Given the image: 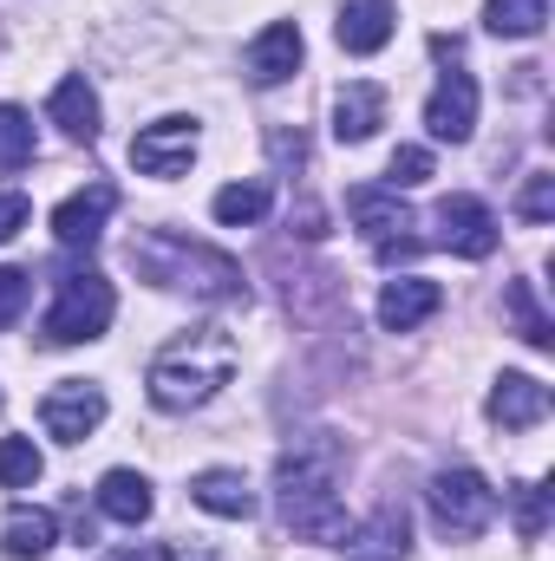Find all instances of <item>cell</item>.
<instances>
[{
  "label": "cell",
  "instance_id": "obj_1",
  "mask_svg": "<svg viewBox=\"0 0 555 561\" xmlns=\"http://www.w3.org/2000/svg\"><path fill=\"white\" fill-rule=\"evenodd\" d=\"M333 483H340V444H294V450H281L275 463L281 529L301 536V542L347 549L353 523H347V503L333 496Z\"/></svg>",
  "mask_w": 555,
  "mask_h": 561
},
{
  "label": "cell",
  "instance_id": "obj_2",
  "mask_svg": "<svg viewBox=\"0 0 555 561\" xmlns=\"http://www.w3.org/2000/svg\"><path fill=\"white\" fill-rule=\"evenodd\" d=\"M132 268H138L150 287H170V294H190V300H249V280H242V262H229L223 249L209 242H190L177 229H144L132 242Z\"/></svg>",
  "mask_w": 555,
  "mask_h": 561
},
{
  "label": "cell",
  "instance_id": "obj_3",
  "mask_svg": "<svg viewBox=\"0 0 555 561\" xmlns=\"http://www.w3.org/2000/svg\"><path fill=\"white\" fill-rule=\"evenodd\" d=\"M236 359H242V353H236V340H229L223 327L177 333V340L150 359V373H144L150 405H157V412H196V405H209V399L229 386Z\"/></svg>",
  "mask_w": 555,
  "mask_h": 561
},
{
  "label": "cell",
  "instance_id": "obj_4",
  "mask_svg": "<svg viewBox=\"0 0 555 561\" xmlns=\"http://www.w3.org/2000/svg\"><path fill=\"white\" fill-rule=\"evenodd\" d=\"M424 510H431L444 542H477L497 523V490L477 470H438L431 490H424Z\"/></svg>",
  "mask_w": 555,
  "mask_h": 561
},
{
  "label": "cell",
  "instance_id": "obj_5",
  "mask_svg": "<svg viewBox=\"0 0 555 561\" xmlns=\"http://www.w3.org/2000/svg\"><path fill=\"white\" fill-rule=\"evenodd\" d=\"M112 313H118V294H112V280L92 275V268H79V275L59 280V300H53V313H46V346H86V340H99L105 327H112Z\"/></svg>",
  "mask_w": 555,
  "mask_h": 561
},
{
  "label": "cell",
  "instance_id": "obj_6",
  "mask_svg": "<svg viewBox=\"0 0 555 561\" xmlns=\"http://www.w3.org/2000/svg\"><path fill=\"white\" fill-rule=\"evenodd\" d=\"M347 216L360 222V236L373 242V255H380L386 268H393V262H412L418 249H424L418 236H406V229H412V209L399 203V190H373V183H360V190L347 196Z\"/></svg>",
  "mask_w": 555,
  "mask_h": 561
},
{
  "label": "cell",
  "instance_id": "obj_7",
  "mask_svg": "<svg viewBox=\"0 0 555 561\" xmlns=\"http://www.w3.org/2000/svg\"><path fill=\"white\" fill-rule=\"evenodd\" d=\"M431 222H438V249H451V255H464V262H484V255H497V242H503V229H497V216H490L484 196H444Z\"/></svg>",
  "mask_w": 555,
  "mask_h": 561
},
{
  "label": "cell",
  "instance_id": "obj_8",
  "mask_svg": "<svg viewBox=\"0 0 555 561\" xmlns=\"http://www.w3.org/2000/svg\"><path fill=\"white\" fill-rule=\"evenodd\" d=\"M39 424H46V437H59V444H86V437L105 424V392H99L92 379H66V386H53V392L39 399Z\"/></svg>",
  "mask_w": 555,
  "mask_h": 561
},
{
  "label": "cell",
  "instance_id": "obj_9",
  "mask_svg": "<svg viewBox=\"0 0 555 561\" xmlns=\"http://www.w3.org/2000/svg\"><path fill=\"white\" fill-rule=\"evenodd\" d=\"M190 157H196V118H157V125H144L132 138V163L144 176H157V183L183 176Z\"/></svg>",
  "mask_w": 555,
  "mask_h": 561
},
{
  "label": "cell",
  "instance_id": "obj_10",
  "mask_svg": "<svg viewBox=\"0 0 555 561\" xmlns=\"http://www.w3.org/2000/svg\"><path fill=\"white\" fill-rule=\"evenodd\" d=\"M112 209H118V190H112V183H86V190H72V196L53 209V236H59V249H92V242L105 236Z\"/></svg>",
  "mask_w": 555,
  "mask_h": 561
},
{
  "label": "cell",
  "instance_id": "obj_11",
  "mask_svg": "<svg viewBox=\"0 0 555 561\" xmlns=\"http://www.w3.org/2000/svg\"><path fill=\"white\" fill-rule=\"evenodd\" d=\"M424 131L438 144H464L477 131V79L471 72H444L438 92L424 99Z\"/></svg>",
  "mask_w": 555,
  "mask_h": 561
},
{
  "label": "cell",
  "instance_id": "obj_12",
  "mask_svg": "<svg viewBox=\"0 0 555 561\" xmlns=\"http://www.w3.org/2000/svg\"><path fill=\"white\" fill-rule=\"evenodd\" d=\"M294 66H301V26H294V20L262 26V33H256V46H249V59H242L249 85H262V92L287 85V79H294Z\"/></svg>",
  "mask_w": 555,
  "mask_h": 561
},
{
  "label": "cell",
  "instance_id": "obj_13",
  "mask_svg": "<svg viewBox=\"0 0 555 561\" xmlns=\"http://www.w3.org/2000/svg\"><path fill=\"white\" fill-rule=\"evenodd\" d=\"M490 424H503V431H530V424L550 419V386L543 379H530V373H503L497 386H490Z\"/></svg>",
  "mask_w": 555,
  "mask_h": 561
},
{
  "label": "cell",
  "instance_id": "obj_14",
  "mask_svg": "<svg viewBox=\"0 0 555 561\" xmlns=\"http://www.w3.org/2000/svg\"><path fill=\"white\" fill-rule=\"evenodd\" d=\"M438 307H444V294H438V280H424V275H399L380 287V327L386 333H412Z\"/></svg>",
  "mask_w": 555,
  "mask_h": 561
},
{
  "label": "cell",
  "instance_id": "obj_15",
  "mask_svg": "<svg viewBox=\"0 0 555 561\" xmlns=\"http://www.w3.org/2000/svg\"><path fill=\"white\" fill-rule=\"evenodd\" d=\"M412 549V523H406V503H380L366 529L347 536V561H406Z\"/></svg>",
  "mask_w": 555,
  "mask_h": 561
},
{
  "label": "cell",
  "instance_id": "obj_16",
  "mask_svg": "<svg viewBox=\"0 0 555 561\" xmlns=\"http://www.w3.org/2000/svg\"><path fill=\"white\" fill-rule=\"evenodd\" d=\"M380 125H386V92L373 79H353L333 92V138L340 144H366Z\"/></svg>",
  "mask_w": 555,
  "mask_h": 561
},
{
  "label": "cell",
  "instance_id": "obj_17",
  "mask_svg": "<svg viewBox=\"0 0 555 561\" xmlns=\"http://www.w3.org/2000/svg\"><path fill=\"white\" fill-rule=\"evenodd\" d=\"M190 503L209 510V516H223V523H249L256 516V490H249L242 470H196L190 477Z\"/></svg>",
  "mask_w": 555,
  "mask_h": 561
},
{
  "label": "cell",
  "instance_id": "obj_18",
  "mask_svg": "<svg viewBox=\"0 0 555 561\" xmlns=\"http://www.w3.org/2000/svg\"><path fill=\"white\" fill-rule=\"evenodd\" d=\"M393 26H399V7L393 0H347L340 7V26H333V39L347 46V53H380L386 39H393Z\"/></svg>",
  "mask_w": 555,
  "mask_h": 561
},
{
  "label": "cell",
  "instance_id": "obj_19",
  "mask_svg": "<svg viewBox=\"0 0 555 561\" xmlns=\"http://www.w3.org/2000/svg\"><path fill=\"white\" fill-rule=\"evenodd\" d=\"M46 118H53L72 144H99V92H92L86 79H59L53 99H46Z\"/></svg>",
  "mask_w": 555,
  "mask_h": 561
},
{
  "label": "cell",
  "instance_id": "obj_20",
  "mask_svg": "<svg viewBox=\"0 0 555 561\" xmlns=\"http://www.w3.org/2000/svg\"><path fill=\"white\" fill-rule=\"evenodd\" d=\"M53 542H59V516L53 510H7V523H0V549L13 561H39L53 556Z\"/></svg>",
  "mask_w": 555,
  "mask_h": 561
},
{
  "label": "cell",
  "instance_id": "obj_21",
  "mask_svg": "<svg viewBox=\"0 0 555 561\" xmlns=\"http://www.w3.org/2000/svg\"><path fill=\"white\" fill-rule=\"evenodd\" d=\"M99 510H105L112 523L138 529V523H150L157 496H150V483H144L138 470H105V477H99Z\"/></svg>",
  "mask_w": 555,
  "mask_h": 561
},
{
  "label": "cell",
  "instance_id": "obj_22",
  "mask_svg": "<svg viewBox=\"0 0 555 561\" xmlns=\"http://www.w3.org/2000/svg\"><path fill=\"white\" fill-rule=\"evenodd\" d=\"M503 320H510L536 353L555 346V320L543 313V300H536V280H510V287H503Z\"/></svg>",
  "mask_w": 555,
  "mask_h": 561
},
{
  "label": "cell",
  "instance_id": "obj_23",
  "mask_svg": "<svg viewBox=\"0 0 555 561\" xmlns=\"http://www.w3.org/2000/svg\"><path fill=\"white\" fill-rule=\"evenodd\" d=\"M550 20V0H484V26L497 39H536Z\"/></svg>",
  "mask_w": 555,
  "mask_h": 561
},
{
  "label": "cell",
  "instance_id": "obj_24",
  "mask_svg": "<svg viewBox=\"0 0 555 561\" xmlns=\"http://www.w3.org/2000/svg\"><path fill=\"white\" fill-rule=\"evenodd\" d=\"M209 209H216V222L242 229V222H262V216L275 209V190H269V183H223Z\"/></svg>",
  "mask_w": 555,
  "mask_h": 561
},
{
  "label": "cell",
  "instance_id": "obj_25",
  "mask_svg": "<svg viewBox=\"0 0 555 561\" xmlns=\"http://www.w3.org/2000/svg\"><path fill=\"white\" fill-rule=\"evenodd\" d=\"M33 150H39L33 118H26L20 105H0V170H26V163H33Z\"/></svg>",
  "mask_w": 555,
  "mask_h": 561
},
{
  "label": "cell",
  "instance_id": "obj_26",
  "mask_svg": "<svg viewBox=\"0 0 555 561\" xmlns=\"http://www.w3.org/2000/svg\"><path fill=\"white\" fill-rule=\"evenodd\" d=\"M46 470V457L33 450V437H0V483L7 490H33Z\"/></svg>",
  "mask_w": 555,
  "mask_h": 561
},
{
  "label": "cell",
  "instance_id": "obj_27",
  "mask_svg": "<svg viewBox=\"0 0 555 561\" xmlns=\"http://www.w3.org/2000/svg\"><path fill=\"white\" fill-rule=\"evenodd\" d=\"M517 216H523V222H550V216H555V176H550V170H536V176H523V196H517Z\"/></svg>",
  "mask_w": 555,
  "mask_h": 561
},
{
  "label": "cell",
  "instance_id": "obj_28",
  "mask_svg": "<svg viewBox=\"0 0 555 561\" xmlns=\"http://www.w3.org/2000/svg\"><path fill=\"white\" fill-rule=\"evenodd\" d=\"M26 300H33V275L26 268H0V333L26 313Z\"/></svg>",
  "mask_w": 555,
  "mask_h": 561
},
{
  "label": "cell",
  "instance_id": "obj_29",
  "mask_svg": "<svg viewBox=\"0 0 555 561\" xmlns=\"http://www.w3.org/2000/svg\"><path fill=\"white\" fill-rule=\"evenodd\" d=\"M517 529H523L530 542L550 529V490H543V483H523V490H517Z\"/></svg>",
  "mask_w": 555,
  "mask_h": 561
},
{
  "label": "cell",
  "instance_id": "obj_30",
  "mask_svg": "<svg viewBox=\"0 0 555 561\" xmlns=\"http://www.w3.org/2000/svg\"><path fill=\"white\" fill-rule=\"evenodd\" d=\"M418 183H431V150L424 144L393 150V190H418Z\"/></svg>",
  "mask_w": 555,
  "mask_h": 561
},
{
  "label": "cell",
  "instance_id": "obj_31",
  "mask_svg": "<svg viewBox=\"0 0 555 561\" xmlns=\"http://www.w3.org/2000/svg\"><path fill=\"white\" fill-rule=\"evenodd\" d=\"M26 216H33V203H26L20 190H0V242H7V236H20V229H26Z\"/></svg>",
  "mask_w": 555,
  "mask_h": 561
},
{
  "label": "cell",
  "instance_id": "obj_32",
  "mask_svg": "<svg viewBox=\"0 0 555 561\" xmlns=\"http://www.w3.org/2000/svg\"><path fill=\"white\" fill-rule=\"evenodd\" d=\"M163 561H216L209 549H163Z\"/></svg>",
  "mask_w": 555,
  "mask_h": 561
},
{
  "label": "cell",
  "instance_id": "obj_33",
  "mask_svg": "<svg viewBox=\"0 0 555 561\" xmlns=\"http://www.w3.org/2000/svg\"><path fill=\"white\" fill-rule=\"evenodd\" d=\"M105 561H163L157 549H118V556H105Z\"/></svg>",
  "mask_w": 555,
  "mask_h": 561
}]
</instances>
